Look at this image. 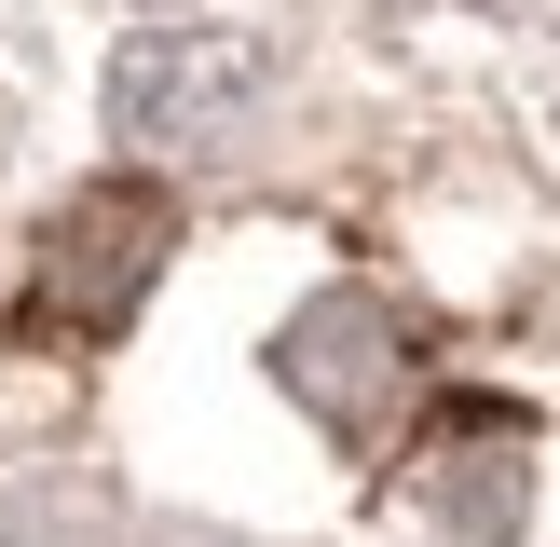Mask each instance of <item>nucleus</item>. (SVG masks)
<instances>
[{
    "label": "nucleus",
    "mask_w": 560,
    "mask_h": 547,
    "mask_svg": "<svg viewBox=\"0 0 560 547\" xmlns=\"http://www.w3.org/2000/svg\"><path fill=\"white\" fill-rule=\"evenodd\" d=\"M151 260H164V206L151 191H82L69 219H55V246H42V288H27V328H124V301L151 288Z\"/></svg>",
    "instance_id": "f257e3e1"
}]
</instances>
